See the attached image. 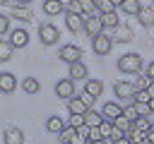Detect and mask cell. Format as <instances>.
Listing matches in <instances>:
<instances>
[{
    "instance_id": "7402d4cb",
    "label": "cell",
    "mask_w": 154,
    "mask_h": 144,
    "mask_svg": "<svg viewBox=\"0 0 154 144\" xmlns=\"http://www.w3.org/2000/svg\"><path fill=\"white\" fill-rule=\"evenodd\" d=\"M125 137L130 139V144H142L144 142V137H147V132H142L140 127H135V122L130 125V130L125 132Z\"/></svg>"
},
{
    "instance_id": "8d00e7d4",
    "label": "cell",
    "mask_w": 154,
    "mask_h": 144,
    "mask_svg": "<svg viewBox=\"0 0 154 144\" xmlns=\"http://www.w3.org/2000/svg\"><path fill=\"white\" fill-rule=\"evenodd\" d=\"M77 96H79V98H82V103H84V106H87V108H94V101H96V98H94V96H91V94H89V91H84V89H82V91H79V94H77Z\"/></svg>"
},
{
    "instance_id": "7dc6e473",
    "label": "cell",
    "mask_w": 154,
    "mask_h": 144,
    "mask_svg": "<svg viewBox=\"0 0 154 144\" xmlns=\"http://www.w3.org/2000/svg\"><path fill=\"white\" fill-rule=\"evenodd\" d=\"M17 2H19V5H29L31 0H17Z\"/></svg>"
},
{
    "instance_id": "9c48e42d",
    "label": "cell",
    "mask_w": 154,
    "mask_h": 144,
    "mask_svg": "<svg viewBox=\"0 0 154 144\" xmlns=\"http://www.w3.org/2000/svg\"><path fill=\"white\" fill-rule=\"evenodd\" d=\"M10 43H12L14 48H26V43H29V31H26L24 26L12 29V31H10Z\"/></svg>"
},
{
    "instance_id": "7c38bea8",
    "label": "cell",
    "mask_w": 154,
    "mask_h": 144,
    "mask_svg": "<svg viewBox=\"0 0 154 144\" xmlns=\"http://www.w3.org/2000/svg\"><path fill=\"white\" fill-rule=\"evenodd\" d=\"M113 38L118 41V43H130L132 38H135V31H132V26H125L123 22L113 29Z\"/></svg>"
},
{
    "instance_id": "ac0fdd59",
    "label": "cell",
    "mask_w": 154,
    "mask_h": 144,
    "mask_svg": "<svg viewBox=\"0 0 154 144\" xmlns=\"http://www.w3.org/2000/svg\"><path fill=\"white\" fill-rule=\"evenodd\" d=\"M103 120H106V118H103V113H101V110H96V108H89V110L84 113V125H89V127H99Z\"/></svg>"
},
{
    "instance_id": "ffe728a7",
    "label": "cell",
    "mask_w": 154,
    "mask_h": 144,
    "mask_svg": "<svg viewBox=\"0 0 154 144\" xmlns=\"http://www.w3.org/2000/svg\"><path fill=\"white\" fill-rule=\"evenodd\" d=\"M46 130H48L51 134H60V132L65 130V122H63V118H60V115H51V118L46 120Z\"/></svg>"
},
{
    "instance_id": "f1b7e54d",
    "label": "cell",
    "mask_w": 154,
    "mask_h": 144,
    "mask_svg": "<svg viewBox=\"0 0 154 144\" xmlns=\"http://www.w3.org/2000/svg\"><path fill=\"white\" fill-rule=\"evenodd\" d=\"M99 132H101V137H103V139H108V142H111V134H113V122H111V120H103V122L99 125Z\"/></svg>"
},
{
    "instance_id": "ba28073f",
    "label": "cell",
    "mask_w": 154,
    "mask_h": 144,
    "mask_svg": "<svg viewBox=\"0 0 154 144\" xmlns=\"http://www.w3.org/2000/svg\"><path fill=\"white\" fill-rule=\"evenodd\" d=\"M10 5H12V10H10V17H12V19H19V22H34V12H31L26 5H19L17 0H12Z\"/></svg>"
},
{
    "instance_id": "f546056e",
    "label": "cell",
    "mask_w": 154,
    "mask_h": 144,
    "mask_svg": "<svg viewBox=\"0 0 154 144\" xmlns=\"http://www.w3.org/2000/svg\"><path fill=\"white\" fill-rule=\"evenodd\" d=\"M75 132H77V130H75L72 125H65V130H63V132L58 134V139H60L63 144H70V139L75 137Z\"/></svg>"
},
{
    "instance_id": "8fae6325",
    "label": "cell",
    "mask_w": 154,
    "mask_h": 144,
    "mask_svg": "<svg viewBox=\"0 0 154 144\" xmlns=\"http://www.w3.org/2000/svg\"><path fill=\"white\" fill-rule=\"evenodd\" d=\"M65 24L72 34L82 31L84 29V14H77V12H65Z\"/></svg>"
},
{
    "instance_id": "9a60e30c",
    "label": "cell",
    "mask_w": 154,
    "mask_h": 144,
    "mask_svg": "<svg viewBox=\"0 0 154 144\" xmlns=\"http://www.w3.org/2000/svg\"><path fill=\"white\" fill-rule=\"evenodd\" d=\"M101 113H103V118H106V120H111V122H113L118 115H123V106H120V103H116V101H106V103H103V108H101Z\"/></svg>"
},
{
    "instance_id": "83f0119b",
    "label": "cell",
    "mask_w": 154,
    "mask_h": 144,
    "mask_svg": "<svg viewBox=\"0 0 154 144\" xmlns=\"http://www.w3.org/2000/svg\"><path fill=\"white\" fill-rule=\"evenodd\" d=\"M79 7H82V14L89 17V14H99L96 10V0H79Z\"/></svg>"
},
{
    "instance_id": "603a6c76",
    "label": "cell",
    "mask_w": 154,
    "mask_h": 144,
    "mask_svg": "<svg viewBox=\"0 0 154 144\" xmlns=\"http://www.w3.org/2000/svg\"><path fill=\"white\" fill-rule=\"evenodd\" d=\"M120 10H123L125 14H130V17H137L140 10H142V2H140V0H123Z\"/></svg>"
},
{
    "instance_id": "c3c4849f",
    "label": "cell",
    "mask_w": 154,
    "mask_h": 144,
    "mask_svg": "<svg viewBox=\"0 0 154 144\" xmlns=\"http://www.w3.org/2000/svg\"><path fill=\"white\" fill-rule=\"evenodd\" d=\"M10 2H12V0H0V5H10Z\"/></svg>"
},
{
    "instance_id": "74e56055",
    "label": "cell",
    "mask_w": 154,
    "mask_h": 144,
    "mask_svg": "<svg viewBox=\"0 0 154 144\" xmlns=\"http://www.w3.org/2000/svg\"><path fill=\"white\" fill-rule=\"evenodd\" d=\"M67 125H72L75 130H77V127H82V125H84V115H77V113H70V120H67Z\"/></svg>"
},
{
    "instance_id": "4fadbf2b",
    "label": "cell",
    "mask_w": 154,
    "mask_h": 144,
    "mask_svg": "<svg viewBox=\"0 0 154 144\" xmlns=\"http://www.w3.org/2000/svg\"><path fill=\"white\" fill-rule=\"evenodd\" d=\"M87 74H89V70H87V65H84L82 60L70 62V70H67V77H70V79L79 82V79H87Z\"/></svg>"
},
{
    "instance_id": "e575fe53",
    "label": "cell",
    "mask_w": 154,
    "mask_h": 144,
    "mask_svg": "<svg viewBox=\"0 0 154 144\" xmlns=\"http://www.w3.org/2000/svg\"><path fill=\"white\" fill-rule=\"evenodd\" d=\"M113 125H116L118 130H123V132H128V130H130V125H132V120H128L125 115H118V118L113 120Z\"/></svg>"
},
{
    "instance_id": "4dcf8cb0",
    "label": "cell",
    "mask_w": 154,
    "mask_h": 144,
    "mask_svg": "<svg viewBox=\"0 0 154 144\" xmlns=\"http://www.w3.org/2000/svg\"><path fill=\"white\" fill-rule=\"evenodd\" d=\"M123 115H125L128 120H132V122H135V120L140 118V110H137V106H135V103H132V106H123Z\"/></svg>"
},
{
    "instance_id": "277c9868",
    "label": "cell",
    "mask_w": 154,
    "mask_h": 144,
    "mask_svg": "<svg viewBox=\"0 0 154 144\" xmlns=\"http://www.w3.org/2000/svg\"><path fill=\"white\" fill-rule=\"evenodd\" d=\"M82 55H84V50L77 46V43H65V46H60V50H58V58L63 60V62H77V60H82Z\"/></svg>"
},
{
    "instance_id": "d590c367",
    "label": "cell",
    "mask_w": 154,
    "mask_h": 144,
    "mask_svg": "<svg viewBox=\"0 0 154 144\" xmlns=\"http://www.w3.org/2000/svg\"><path fill=\"white\" fill-rule=\"evenodd\" d=\"M10 19H12L10 14H2V12H0V38L10 31Z\"/></svg>"
},
{
    "instance_id": "cb8c5ba5",
    "label": "cell",
    "mask_w": 154,
    "mask_h": 144,
    "mask_svg": "<svg viewBox=\"0 0 154 144\" xmlns=\"http://www.w3.org/2000/svg\"><path fill=\"white\" fill-rule=\"evenodd\" d=\"M99 17H101V22H103V29H116V26L120 24L118 12H103V14H99Z\"/></svg>"
},
{
    "instance_id": "ee69618b",
    "label": "cell",
    "mask_w": 154,
    "mask_h": 144,
    "mask_svg": "<svg viewBox=\"0 0 154 144\" xmlns=\"http://www.w3.org/2000/svg\"><path fill=\"white\" fill-rule=\"evenodd\" d=\"M89 144H108V139H94V142H89Z\"/></svg>"
},
{
    "instance_id": "52a82bcc",
    "label": "cell",
    "mask_w": 154,
    "mask_h": 144,
    "mask_svg": "<svg viewBox=\"0 0 154 144\" xmlns=\"http://www.w3.org/2000/svg\"><path fill=\"white\" fill-rule=\"evenodd\" d=\"M84 31H87V36H89V38H94V36L103 34L106 29H103L101 17H99V14H89V17H84Z\"/></svg>"
},
{
    "instance_id": "7bdbcfd3",
    "label": "cell",
    "mask_w": 154,
    "mask_h": 144,
    "mask_svg": "<svg viewBox=\"0 0 154 144\" xmlns=\"http://www.w3.org/2000/svg\"><path fill=\"white\" fill-rule=\"evenodd\" d=\"M111 144H130V139H128V137H120V139H116V142H111Z\"/></svg>"
},
{
    "instance_id": "484cf974",
    "label": "cell",
    "mask_w": 154,
    "mask_h": 144,
    "mask_svg": "<svg viewBox=\"0 0 154 144\" xmlns=\"http://www.w3.org/2000/svg\"><path fill=\"white\" fill-rule=\"evenodd\" d=\"M12 50H14V46H12L10 41L0 38V62H7V60H12Z\"/></svg>"
},
{
    "instance_id": "ab89813d",
    "label": "cell",
    "mask_w": 154,
    "mask_h": 144,
    "mask_svg": "<svg viewBox=\"0 0 154 144\" xmlns=\"http://www.w3.org/2000/svg\"><path fill=\"white\" fill-rule=\"evenodd\" d=\"M67 12H77V14H82V7H79V0H70V5H67Z\"/></svg>"
},
{
    "instance_id": "5b68a950",
    "label": "cell",
    "mask_w": 154,
    "mask_h": 144,
    "mask_svg": "<svg viewBox=\"0 0 154 144\" xmlns=\"http://www.w3.org/2000/svg\"><path fill=\"white\" fill-rule=\"evenodd\" d=\"M113 96L118 101H132L135 98V84L128 82V79H120L113 84Z\"/></svg>"
},
{
    "instance_id": "5bb4252c",
    "label": "cell",
    "mask_w": 154,
    "mask_h": 144,
    "mask_svg": "<svg viewBox=\"0 0 154 144\" xmlns=\"http://www.w3.org/2000/svg\"><path fill=\"white\" fill-rule=\"evenodd\" d=\"M17 89V77L12 72H0V94H12Z\"/></svg>"
},
{
    "instance_id": "f35d334b",
    "label": "cell",
    "mask_w": 154,
    "mask_h": 144,
    "mask_svg": "<svg viewBox=\"0 0 154 144\" xmlns=\"http://www.w3.org/2000/svg\"><path fill=\"white\" fill-rule=\"evenodd\" d=\"M70 144H89V139H87L84 134H79V132H75V137L70 139Z\"/></svg>"
},
{
    "instance_id": "8992f818",
    "label": "cell",
    "mask_w": 154,
    "mask_h": 144,
    "mask_svg": "<svg viewBox=\"0 0 154 144\" xmlns=\"http://www.w3.org/2000/svg\"><path fill=\"white\" fill-rule=\"evenodd\" d=\"M53 91H55V96H58V98H65V101H70V98L75 96V79H70V77H65V79H58Z\"/></svg>"
},
{
    "instance_id": "b9f144b4",
    "label": "cell",
    "mask_w": 154,
    "mask_h": 144,
    "mask_svg": "<svg viewBox=\"0 0 154 144\" xmlns=\"http://www.w3.org/2000/svg\"><path fill=\"white\" fill-rule=\"evenodd\" d=\"M147 74H149V77H152V79H154V60H152V62H149V65H147Z\"/></svg>"
},
{
    "instance_id": "d6986e66",
    "label": "cell",
    "mask_w": 154,
    "mask_h": 144,
    "mask_svg": "<svg viewBox=\"0 0 154 144\" xmlns=\"http://www.w3.org/2000/svg\"><path fill=\"white\" fill-rule=\"evenodd\" d=\"M84 91H89L94 98H99L103 94V82L101 79H84Z\"/></svg>"
},
{
    "instance_id": "1f68e13d",
    "label": "cell",
    "mask_w": 154,
    "mask_h": 144,
    "mask_svg": "<svg viewBox=\"0 0 154 144\" xmlns=\"http://www.w3.org/2000/svg\"><path fill=\"white\" fill-rule=\"evenodd\" d=\"M152 125H154V120H149V115H140V118L135 120V127H140L142 132H147Z\"/></svg>"
},
{
    "instance_id": "30bf717a",
    "label": "cell",
    "mask_w": 154,
    "mask_h": 144,
    "mask_svg": "<svg viewBox=\"0 0 154 144\" xmlns=\"http://www.w3.org/2000/svg\"><path fill=\"white\" fill-rule=\"evenodd\" d=\"M41 10H43V14H48V17H58V14L67 12V10H65V2H63V0H43Z\"/></svg>"
},
{
    "instance_id": "d4e9b609",
    "label": "cell",
    "mask_w": 154,
    "mask_h": 144,
    "mask_svg": "<svg viewBox=\"0 0 154 144\" xmlns=\"http://www.w3.org/2000/svg\"><path fill=\"white\" fill-rule=\"evenodd\" d=\"M67 110H70V113H77V115H84L89 108L82 103V98H79V96H72V98L67 101Z\"/></svg>"
},
{
    "instance_id": "7a4b0ae2",
    "label": "cell",
    "mask_w": 154,
    "mask_h": 144,
    "mask_svg": "<svg viewBox=\"0 0 154 144\" xmlns=\"http://www.w3.org/2000/svg\"><path fill=\"white\" fill-rule=\"evenodd\" d=\"M58 38H60V29H58L55 24L43 22V24L38 26V41H41L43 46H55Z\"/></svg>"
},
{
    "instance_id": "4316f807",
    "label": "cell",
    "mask_w": 154,
    "mask_h": 144,
    "mask_svg": "<svg viewBox=\"0 0 154 144\" xmlns=\"http://www.w3.org/2000/svg\"><path fill=\"white\" fill-rule=\"evenodd\" d=\"M152 82H154V79H152L147 72H144V74H140V72H137V77H135V82H132V84H135V91H140V89H149V84H152Z\"/></svg>"
},
{
    "instance_id": "3957f363",
    "label": "cell",
    "mask_w": 154,
    "mask_h": 144,
    "mask_svg": "<svg viewBox=\"0 0 154 144\" xmlns=\"http://www.w3.org/2000/svg\"><path fill=\"white\" fill-rule=\"evenodd\" d=\"M91 50H94V55H99V58L108 55V53L113 50V36H108V34L94 36V38H91Z\"/></svg>"
},
{
    "instance_id": "bcb514c9",
    "label": "cell",
    "mask_w": 154,
    "mask_h": 144,
    "mask_svg": "<svg viewBox=\"0 0 154 144\" xmlns=\"http://www.w3.org/2000/svg\"><path fill=\"white\" fill-rule=\"evenodd\" d=\"M149 108H152V113H154V96H152V101H149Z\"/></svg>"
},
{
    "instance_id": "44dd1931",
    "label": "cell",
    "mask_w": 154,
    "mask_h": 144,
    "mask_svg": "<svg viewBox=\"0 0 154 144\" xmlns=\"http://www.w3.org/2000/svg\"><path fill=\"white\" fill-rule=\"evenodd\" d=\"M137 22H140L144 29L154 26V7H142V10H140V14H137Z\"/></svg>"
},
{
    "instance_id": "60d3db41",
    "label": "cell",
    "mask_w": 154,
    "mask_h": 144,
    "mask_svg": "<svg viewBox=\"0 0 154 144\" xmlns=\"http://www.w3.org/2000/svg\"><path fill=\"white\" fill-rule=\"evenodd\" d=\"M147 142H149V144H154V125L147 130Z\"/></svg>"
},
{
    "instance_id": "d6a6232c",
    "label": "cell",
    "mask_w": 154,
    "mask_h": 144,
    "mask_svg": "<svg viewBox=\"0 0 154 144\" xmlns=\"http://www.w3.org/2000/svg\"><path fill=\"white\" fill-rule=\"evenodd\" d=\"M96 10H99V14H103V12H116V5H113L111 0H96Z\"/></svg>"
},
{
    "instance_id": "f6af8a7d",
    "label": "cell",
    "mask_w": 154,
    "mask_h": 144,
    "mask_svg": "<svg viewBox=\"0 0 154 144\" xmlns=\"http://www.w3.org/2000/svg\"><path fill=\"white\" fill-rule=\"evenodd\" d=\"M111 2H113L116 7H120V5H123V0H111Z\"/></svg>"
},
{
    "instance_id": "e0dca14e",
    "label": "cell",
    "mask_w": 154,
    "mask_h": 144,
    "mask_svg": "<svg viewBox=\"0 0 154 144\" xmlns=\"http://www.w3.org/2000/svg\"><path fill=\"white\" fill-rule=\"evenodd\" d=\"M22 91H24L26 96H36V94L41 91V82H38L36 77H24V79H22Z\"/></svg>"
},
{
    "instance_id": "836d02e7",
    "label": "cell",
    "mask_w": 154,
    "mask_h": 144,
    "mask_svg": "<svg viewBox=\"0 0 154 144\" xmlns=\"http://www.w3.org/2000/svg\"><path fill=\"white\" fill-rule=\"evenodd\" d=\"M135 103H149L152 101V94L147 91V89H140V91H135V98H132Z\"/></svg>"
},
{
    "instance_id": "2e32d148",
    "label": "cell",
    "mask_w": 154,
    "mask_h": 144,
    "mask_svg": "<svg viewBox=\"0 0 154 144\" xmlns=\"http://www.w3.org/2000/svg\"><path fill=\"white\" fill-rule=\"evenodd\" d=\"M2 139H5V144H24V132L19 127H7L2 132Z\"/></svg>"
},
{
    "instance_id": "681fc988",
    "label": "cell",
    "mask_w": 154,
    "mask_h": 144,
    "mask_svg": "<svg viewBox=\"0 0 154 144\" xmlns=\"http://www.w3.org/2000/svg\"><path fill=\"white\" fill-rule=\"evenodd\" d=\"M152 7H154V0H152Z\"/></svg>"
},
{
    "instance_id": "6da1fadb",
    "label": "cell",
    "mask_w": 154,
    "mask_h": 144,
    "mask_svg": "<svg viewBox=\"0 0 154 144\" xmlns=\"http://www.w3.org/2000/svg\"><path fill=\"white\" fill-rule=\"evenodd\" d=\"M118 70L123 74H137L142 70V55L140 53H123L118 58Z\"/></svg>"
}]
</instances>
